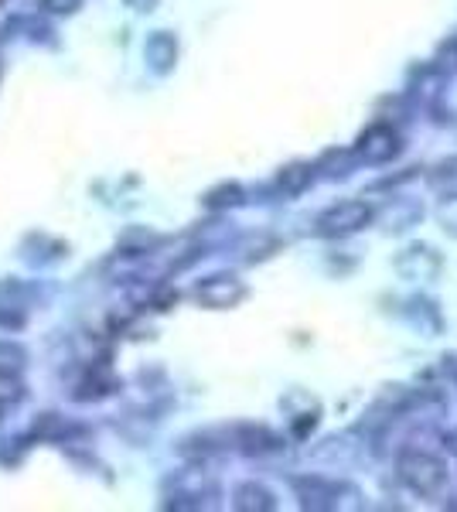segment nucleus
Instances as JSON below:
<instances>
[{
	"label": "nucleus",
	"mask_w": 457,
	"mask_h": 512,
	"mask_svg": "<svg viewBox=\"0 0 457 512\" xmlns=\"http://www.w3.org/2000/svg\"><path fill=\"white\" fill-rule=\"evenodd\" d=\"M396 478L420 499H440L451 485V468H447V458L440 451L403 444L400 454H396Z\"/></svg>",
	"instance_id": "1"
},
{
	"label": "nucleus",
	"mask_w": 457,
	"mask_h": 512,
	"mask_svg": "<svg viewBox=\"0 0 457 512\" xmlns=\"http://www.w3.org/2000/svg\"><path fill=\"white\" fill-rule=\"evenodd\" d=\"M294 495L301 502V509L311 512H335V509H365V495L359 485L352 482H338V478H324V475H301L294 478Z\"/></svg>",
	"instance_id": "2"
},
{
	"label": "nucleus",
	"mask_w": 457,
	"mask_h": 512,
	"mask_svg": "<svg viewBox=\"0 0 457 512\" xmlns=\"http://www.w3.org/2000/svg\"><path fill=\"white\" fill-rule=\"evenodd\" d=\"M403 151H406L403 130L386 120L369 123L352 144V154L365 168H386V164H393L396 158H403Z\"/></svg>",
	"instance_id": "3"
},
{
	"label": "nucleus",
	"mask_w": 457,
	"mask_h": 512,
	"mask_svg": "<svg viewBox=\"0 0 457 512\" xmlns=\"http://www.w3.org/2000/svg\"><path fill=\"white\" fill-rule=\"evenodd\" d=\"M365 226H372V205L362 202V198H345V202L328 205L314 216L311 233L318 239H348L362 233Z\"/></svg>",
	"instance_id": "4"
},
{
	"label": "nucleus",
	"mask_w": 457,
	"mask_h": 512,
	"mask_svg": "<svg viewBox=\"0 0 457 512\" xmlns=\"http://www.w3.org/2000/svg\"><path fill=\"white\" fill-rule=\"evenodd\" d=\"M396 274L410 284H430L444 274V256L437 253V246L430 243H406L393 260Z\"/></svg>",
	"instance_id": "5"
},
{
	"label": "nucleus",
	"mask_w": 457,
	"mask_h": 512,
	"mask_svg": "<svg viewBox=\"0 0 457 512\" xmlns=\"http://www.w3.org/2000/svg\"><path fill=\"white\" fill-rule=\"evenodd\" d=\"M444 86H447V76L437 69L434 62H420L406 72V86H403V96L410 99L413 106H423V110H437L440 106V96H444Z\"/></svg>",
	"instance_id": "6"
},
{
	"label": "nucleus",
	"mask_w": 457,
	"mask_h": 512,
	"mask_svg": "<svg viewBox=\"0 0 457 512\" xmlns=\"http://www.w3.org/2000/svg\"><path fill=\"white\" fill-rule=\"evenodd\" d=\"M365 441L359 431H342V434H328L324 441H318L314 448H307V458L318 461L328 468H348L362 458Z\"/></svg>",
	"instance_id": "7"
},
{
	"label": "nucleus",
	"mask_w": 457,
	"mask_h": 512,
	"mask_svg": "<svg viewBox=\"0 0 457 512\" xmlns=\"http://www.w3.org/2000/svg\"><path fill=\"white\" fill-rule=\"evenodd\" d=\"M423 216H427V209H423V202H417V198H389L379 209H372V222H376L386 236L410 233V229L420 226Z\"/></svg>",
	"instance_id": "8"
},
{
	"label": "nucleus",
	"mask_w": 457,
	"mask_h": 512,
	"mask_svg": "<svg viewBox=\"0 0 457 512\" xmlns=\"http://www.w3.org/2000/svg\"><path fill=\"white\" fill-rule=\"evenodd\" d=\"M396 315H400L410 328H417L420 335H427V338L444 332V315H440V304L434 301V297H427V294L403 297L400 308H396Z\"/></svg>",
	"instance_id": "9"
},
{
	"label": "nucleus",
	"mask_w": 457,
	"mask_h": 512,
	"mask_svg": "<svg viewBox=\"0 0 457 512\" xmlns=\"http://www.w3.org/2000/svg\"><path fill=\"white\" fill-rule=\"evenodd\" d=\"M195 297L205 304V308L226 311V308H236L239 301H246V284L236 274H215L198 284Z\"/></svg>",
	"instance_id": "10"
},
{
	"label": "nucleus",
	"mask_w": 457,
	"mask_h": 512,
	"mask_svg": "<svg viewBox=\"0 0 457 512\" xmlns=\"http://www.w3.org/2000/svg\"><path fill=\"white\" fill-rule=\"evenodd\" d=\"M280 407L287 410L290 417V431H294V437H311L314 427H318L321 420V400L318 396H311L307 390H290L284 400H280Z\"/></svg>",
	"instance_id": "11"
},
{
	"label": "nucleus",
	"mask_w": 457,
	"mask_h": 512,
	"mask_svg": "<svg viewBox=\"0 0 457 512\" xmlns=\"http://www.w3.org/2000/svg\"><path fill=\"white\" fill-rule=\"evenodd\" d=\"M236 441H239V451L249 454V458H270V454H280L287 448V441L280 437L277 431L263 424H243L236 427Z\"/></svg>",
	"instance_id": "12"
},
{
	"label": "nucleus",
	"mask_w": 457,
	"mask_h": 512,
	"mask_svg": "<svg viewBox=\"0 0 457 512\" xmlns=\"http://www.w3.org/2000/svg\"><path fill=\"white\" fill-rule=\"evenodd\" d=\"M355 171H359V158L352 154V147H328L314 161V175L321 181H348Z\"/></svg>",
	"instance_id": "13"
},
{
	"label": "nucleus",
	"mask_w": 457,
	"mask_h": 512,
	"mask_svg": "<svg viewBox=\"0 0 457 512\" xmlns=\"http://www.w3.org/2000/svg\"><path fill=\"white\" fill-rule=\"evenodd\" d=\"M314 181H318V175H314V161H294L277 171L273 192H277V198H297V195H304Z\"/></svg>",
	"instance_id": "14"
},
{
	"label": "nucleus",
	"mask_w": 457,
	"mask_h": 512,
	"mask_svg": "<svg viewBox=\"0 0 457 512\" xmlns=\"http://www.w3.org/2000/svg\"><path fill=\"white\" fill-rule=\"evenodd\" d=\"M232 506L239 512H273L277 509V495L263 482H243L232 492Z\"/></svg>",
	"instance_id": "15"
},
{
	"label": "nucleus",
	"mask_w": 457,
	"mask_h": 512,
	"mask_svg": "<svg viewBox=\"0 0 457 512\" xmlns=\"http://www.w3.org/2000/svg\"><path fill=\"white\" fill-rule=\"evenodd\" d=\"M427 185L437 198H457V154L440 158L434 168H427Z\"/></svg>",
	"instance_id": "16"
},
{
	"label": "nucleus",
	"mask_w": 457,
	"mask_h": 512,
	"mask_svg": "<svg viewBox=\"0 0 457 512\" xmlns=\"http://www.w3.org/2000/svg\"><path fill=\"white\" fill-rule=\"evenodd\" d=\"M147 62L154 65V72H171L174 62H178V41H174L168 31H157V35L147 41Z\"/></svg>",
	"instance_id": "17"
},
{
	"label": "nucleus",
	"mask_w": 457,
	"mask_h": 512,
	"mask_svg": "<svg viewBox=\"0 0 457 512\" xmlns=\"http://www.w3.org/2000/svg\"><path fill=\"white\" fill-rule=\"evenodd\" d=\"M280 239L270 236V233H256V236H246L243 243H239V260L243 263H263L270 260L273 253H280Z\"/></svg>",
	"instance_id": "18"
},
{
	"label": "nucleus",
	"mask_w": 457,
	"mask_h": 512,
	"mask_svg": "<svg viewBox=\"0 0 457 512\" xmlns=\"http://www.w3.org/2000/svg\"><path fill=\"white\" fill-rule=\"evenodd\" d=\"M413 113H417V106H413L403 93L382 96V99H379V106H376V117H379V120H386V123H396V127H403V123L410 120Z\"/></svg>",
	"instance_id": "19"
},
{
	"label": "nucleus",
	"mask_w": 457,
	"mask_h": 512,
	"mask_svg": "<svg viewBox=\"0 0 457 512\" xmlns=\"http://www.w3.org/2000/svg\"><path fill=\"white\" fill-rule=\"evenodd\" d=\"M205 205H209V209H239V205H246V188L236 185V181H226V185L212 188V192L205 195Z\"/></svg>",
	"instance_id": "20"
},
{
	"label": "nucleus",
	"mask_w": 457,
	"mask_h": 512,
	"mask_svg": "<svg viewBox=\"0 0 457 512\" xmlns=\"http://www.w3.org/2000/svg\"><path fill=\"white\" fill-rule=\"evenodd\" d=\"M430 62H434L447 79H454L457 76V35L440 41L437 52H434V59H430Z\"/></svg>",
	"instance_id": "21"
},
{
	"label": "nucleus",
	"mask_w": 457,
	"mask_h": 512,
	"mask_svg": "<svg viewBox=\"0 0 457 512\" xmlns=\"http://www.w3.org/2000/svg\"><path fill=\"white\" fill-rule=\"evenodd\" d=\"M437 222L447 236L457 239V198H440L437 205Z\"/></svg>",
	"instance_id": "22"
},
{
	"label": "nucleus",
	"mask_w": 457,
	"mask_h": 512,
	"mask_svg": "<svg viewBox=\"0 0 457 512\" xmlns=\"http://www.w3.org/2000/svg\"><path fill=\"white\" fill-rule=\"evenodd\" d=\"M420 171L423 168H406V171H400V175L379 178V181H372V185H369V192H386V188H400V185H406V181L420 178Z\"/></svg>",
	"instance_id": "23"
},
{
	"label": "nucleus",
	"mask_w": 457,
	"mask_h": 512,
	"mask_svg": "<svg viewBox=\"0 0 457 512\" xmlns=\"http://www.w3.org/2000/svg\"><path fill=\"white\" fill-rule=\"evenodd\" d=\"M130 4H134L137 11H151V7L157 4V0H130Z\"/></svg>",
	"instance_id": "24"
},
{
	"label": "nucleus",
	"mask_w": 457,
	"mask_h": 512,
	"mask_svg": "<svg viewBox=\"0 0 457 512\" xmlns=\"http://www.w3.org/2000/svg\"><path fill=\"white\" fill-rule=\"evenodd\" d=\"M454 383H457V366H454Z\"/></svg>",
	"instance_id": "25"
}]
</instances>
